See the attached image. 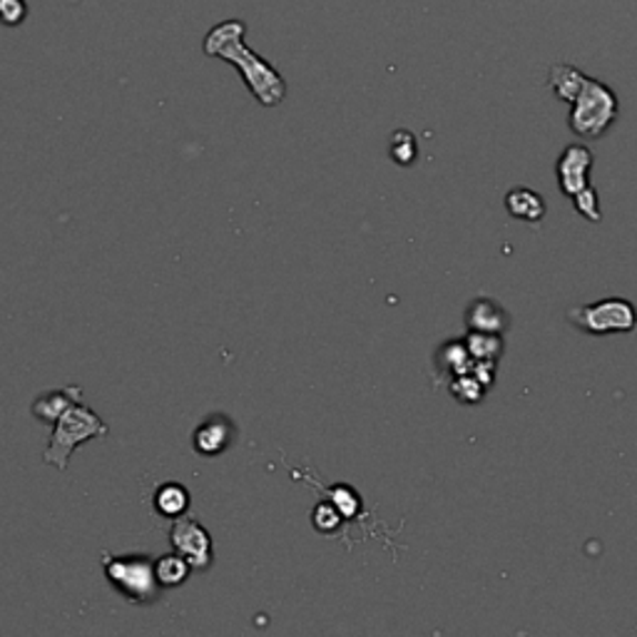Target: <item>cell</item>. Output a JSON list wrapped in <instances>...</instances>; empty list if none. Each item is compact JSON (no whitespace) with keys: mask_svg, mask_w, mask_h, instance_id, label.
<instances>
[{"mask_svg":"<svg viewBox=\"0 0 637 637\" xmlns=\"http://www.w3.org/2000/svg\"><path fill=\"white\" fill-rule=\"evenodd\" d=\"M585 80H588V75H585L583 70H578L575 65H568V63L553 65L550 75H548L553 92H556V95L565 102H573L575 98H578V92L583 90Z\"/></svg>","mask_w":637,"mask_h":637,"instance_id":"obj_12","label":"cell"},{"mask_svg":"<svg viewBox=\"0 0 637 637\" xmlns=\"http://www.w3.org/2000/svg\"><path fill=\"white\" fill-rule=\"evenodd\" d=\"M170 543L182 558H188L192 570H204L212 565V538L194 518H174L170 526Z\"/></svg>","mask_w":637,"mask_h":637,"instance_id":"obj_5","label":"cell"},{"mask_svg":"<svg viewBox=\"0 0 637 637\" xmlns=\"http://www.w3.org/2000/svg\"><path fill=\"white\" fill-rule=\"evenodd\" d=\"M436 364L441 366V372L448 376H461L471 374L474 368V358H471L466 342H448L441 346V352L436 354Z\"/></svg>","mask_w":637,"mask_h":637,"instance_id":"obj_13","label":"cell"},{"mask_svg":"<svg viewBox=\"0 0 637 637\" xmlns=\"http://www.w3.org/2000/svg\"><path fill=\"white\" fill-rule=\"evenodd\" d=\"M338 523H342V513H338V508L334 506L332 501L318 503V506L314 508V526L322 533L334 530Z\"/></svg>","mask_w":637,"mask_h":637,"instance_id":"obj_20","label":"cell"},{"mask_svg":"<svg viewBox=\"0 0 637 637\" xmlns=\"http://www.w3.org/2000/svg\"><path fill=\"white\" fill-rule=\"evenodd\" d=\"M483 392H486V386H483L474 374H461L454 376V382H451V394L458 401H464V404H478Z\"/></svg>","mask_w":637,"mask_h":637,"instance_id":"obj_16","label":"cell"},{"mask_svg":"<svg viewBox=\"0 0 637 637\" xmlns=\"http://www.w3.org/2000/svg\"><path fill=\"white\" fill-rule=\"evenodd\" d=\"M620 115L618 95L605 82L588 78L570 102V130L583 140H600Z\"/></svg>","mask_w":637,"mask_h":637,"instance_id":"obj_1","label":"cell"},{"mask_svg":"<svg viewBox=\"0 0 637 637\" xmlns=\"http://www.w3.org/2000/svg\"><path fill=\"white\" fill-rule=\"evenodd\" d=\"M506 210L510 218L533 224L546 218V200L536 190L516 188L506 194Z\"/></svg>","mask_w":637,"mask_h":637,"instance_id":"obj_9","label":"cell"},{"mask_svg":"<svg viewBox=\"0 0 637 637\" xmlns=\"http://www.w3.org/2000/svg\"><path fill=\"white\" fill-rule=\"evenodd\" d=\"M80 401V388L70 386V388H60V392H50V394H40L33 401V416L43 424H55V421L65 414V411L78 404Z\"/></svg>","mask_w":637,"mask_h":637,"instance_id":"obj_10","label":"cell"},{"mask_svg":"<svg viewBox=\"0 0 637 637\" xmlns=\"http://www.w3.org/2000/svg\"><path fill=\"white\" fill-rule=\"evenodd\" d=\"M328 501L334 503V506L338 508V513H342L344 518H352L354 513L358 510V496L352 488H346V486H336V488L328 491Z\"/></svg>","mask_w":637,"mask_h":637,"instance_id":"obj_19","label":"cell"},{"mask_svg":"<svg viewBox=\"0 0 637 637\" xmlns=\"http://www.w3.org/2000/svg\"><path fill=\"white\" fill-rule=\"evenodd\" d=\"M466 326L468 332L503 334L510 326V316L498 302H493L491 296H478V300L468 304Z\"/></svg>","mask_w":637,"mask_h":637,"instance_id":"obj_8","label":"cell"},{"mask_svg":"<svg viewBox=\"0 0 637 637\" xmlns=\"http://www.w3.org/2000/svg\"><path fill=\"white\" fill-rule=\"evenodd\" d=\"M466 348L474 362H498L503 354L501 334H483V332H468Z\"/></svg>","mask_w":637,"mask_h":637,"instance_id":"obj_15","label":"cell"},{"mask_svg":"<svg viewBox=\"0 0 637 637\" xmlns=\"http://www.w3.org/2000/svg\"><path fill=\"white\" fill-rule=\"evenodd\" d=\"M53 434H50V444L43 454V461L48 466H55L58 471H68L70 456L75 454V448L85 444L90 438L105 436L108 426L95 411L78 404L70 406L63 416L53 424Z\"/></svg>","mask_w":637,"mask_h":637,"instance_id":"obj_2","label":"cell"},{"mask_svg":"<svg viewBox=\"0 0 637 637\" xmlns=\"http://www.w3.org/2000/svg\"><path fill=\"white\" fill-rule=\"evenodd\" d=\"M102 568H105L108 583L115 585L120 595H125L130 603H155L162 593L158 580L155 560L148 556H102Z\"/></svg>","mask_w":637,"mask_h":637,"instance_id":"obj_3","label":"cell"},{"mask_svg":"<svg viewBox=\"0 0 637 637\" xmlns=\"http://www.w3.org/2000/svg\"><path fill=\"white\" fill-rule=\"evenodd\" d=\"M392 155L398 164H411L418 155V148H416V140L411 132H396L394 142H392Z\"/></svg>","mask_w":637,"mask_h":637,"instance_id":"obj_18","label":"cell"},{"mask_svg":"<svg viewBox=\"0 0 637 637\" xmlns=\"http://www.w3.org/2000/svg\"><path fill=\"white\" fill-rule=\"evenodd\" d=\"M155 570H158V580L162 588H178V585H182L190 578L192 565L188 563V558H182L180 553L174 550L155 560Z\"/></svg>","mask_w":637,"mask_h":637,"instance_id":"obj_14","label":"cell"},{"mask_svg":"<svg viewBox=\"0 0 637 637\" xmlns=\"http://www.w3.org/2000/svg\"><path fill=\"white\" fill-rule=\"evenodd\" d=\"M568 322L583 334L605 336V334H630L637 326L635 306L623 296H608V300L575 306L568 312Z\"/></svg>","mask_w":637,"mask_h":637,"instance_id":"obj_4","label":"cell"},{"mask_svg":"<svg viewBox=\"0 0 637 637\" xmlns=\"http://www.w3.org/2000/svg\"><path fill=\"white\" fill-rule=\"evenodd\" d=\"M593 168V152L585 145H568L558 158L556 172L560 182V192L565 198H573L583 188H588V174Z\"/></svg>","mask_w":637,"mask_h":637,"instance_id":"obj_6","label":"cell"},{"mask_svg":"<svg viewBox=\"0 0 637 637\" xmlns=\"http://www.w3.org/2000/svg\"><path fill=\"white\" fill-rule=\"evenodd\" d=\"M234 426L228 416H210L194 428V451L200 456H220L232 446Z\"/></svg>","mask_w":637,"mask_h":637,"instance_id":"obj_7","label":"cell"},{"mask_svg":"<svg viewBox=\"0 0 637 637\" xmlns=\"http://www.w3.org/2000/svg\"><path fill=\"white\" fill-rule=\"evenodd\" d=\"M190 503H192L190 491L180 486V483H162L155 493V510L168 520L184 516L190 508Z\"/></svg>","mask_w":637,"mask_h":637,"instance_id":"obj_11","label":"cell"},{"mask_svg":"<svg viewBox=\"0 0 637 637\" xmlns=\"http://www.w3.org/2000/svg\"><path fill=\"white\" fill-rule=\"evenodd\" d=\"M573 208L578 214H583L588 222H600L603 220V212H600V198L598 192L593 190V184L588 188H583L578 194H573Z\"/></svg>","mask_w":637,"mask_h":637,"instance_id":"obj_17","label":"cell"}]
</instances>
